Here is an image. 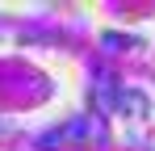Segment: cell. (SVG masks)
<instances>
[{"label": "cell", "mask_w": 155, "mask_h": 151, "mask_svg": "<svg viewBox=\"0 0 155 151\" xmlns=\"http://www.w3.org/2000/svg\"><path fill=\"white\" fill-rule=\"evenodd\" d=\"M117 88H122V84H117L113 76L105 72V67H97V80H92V97H97V105H101L105 113L113 109V101H117Z\"/></svg>", "instance_id": "1"}]
</instances>
